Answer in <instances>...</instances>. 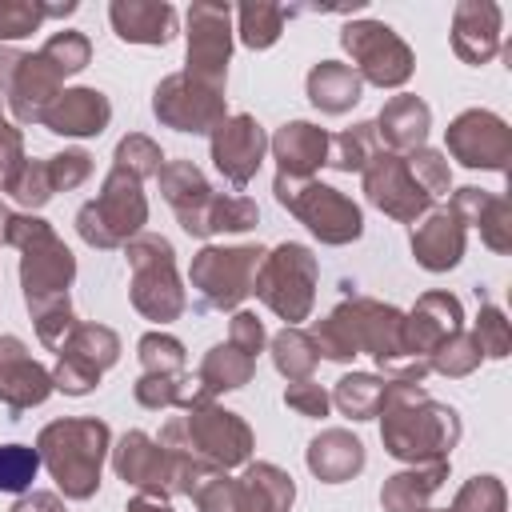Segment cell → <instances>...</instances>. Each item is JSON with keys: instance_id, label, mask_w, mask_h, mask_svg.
<instances>
[{"instance_id": "8", "label": "cell", "mask_w": 512, "mask_h": 512, "mask_svg": "<svg viewBox=\"0 0 512 512\" xmlns=\"http://www.w3.org/2000/svg\"><path fill=\"white\" fill-rule=\"evenodd\" d=\"M316 280H320V264H316L312 248L284 240L272 252H264L252 292L284 320V328H296L300 320H308V312L316 304Z\"/></svg>"}, {"instance_id": "34", "label": "cell", "mask_w": 512, "mask_h": 512, "mask_svg": "<svg viewBox=\"0 0 512 512\" xmlns=\"http://www.w3.org/2000/svg\"><path fill=\"white\" fill-rule=\"evenodd\" d=\"M136 404H144V408H180V412H188V408H200V404H208L212 400V392L196 380V376H188V372H172V376H140L136 380Z\"/></svg>"}, {"instance_id": "13", "label": "cell", "mask_w": 512, "mask_h": 512, "mask_svg": "<svg viewBox=\"0 0 512 512\" xmlns=\"http://www.w3.org/2000/svg\"><path fill=\"white\" fill-rule=\"evenodd\" d=\"M188 60L184 72L216 92H224L228 60H232V8L196 0L188 8Z\"/></svg>"}, {"instance_id": "45", "label": "cell", "mask_w": 512, "mask_h": 512, "mask_svg": "<svg viewBox=\"0 0 512 512\" xmlns=\"http://www.w3.org/2000/svg\"><path fill=\"white\" fill-rule=\"evenodd\" d=\"M112 164L124 168V172H132L136 180H148V176H156V172L164 168V152H160V144H156L152 136H144V132H128V136L116 144Z\"/></svg>"}, {"instance_id": "23", "label": "cell", "mask_w": 512, "mask_h": 512, "mask_svg": "<svg viewBox=\"0 0 512 512\" xmlns=\"http://www.w3.org/2000/svg\"><path fill=\"white\" fill-rule=\"evenodd\" d=\"M500 24L504 12L492 0H460L452 12V52L464 64H488L500 52Z\"/></svg>"}, {"instance_id": "11", "label": "cell", "mask_w": 512, "mask_h": 512, "mask_svg": "<svg viewBox=\"0 0 512 512\" xmlns=\"http://www.w3.org/2000/svg\"><path fill=\"white\" fill-rule=\"evenodd\" d=\"M260 260H264V248L260 244H236V248L204 244L192 256V268H188L192 292L200 296L204 308L236 312L252 296V280H256Z\"/></svg>"}, {"instance_id": "24", "label": "cell", "mask_w": 512, "mask_h": 512, "mask_svg": "<svg viewBox=\"0 0 512 512\" xmlns=\"http://www.w3.org/2000/svg\"><path fill=\"white\" fill-rule=\"evenodd\" d=\"M60 84H64V76L40 52H24V60H20V68H16V76H12L8 92H4L12 116L20 124H44L52 100L64 92Z\"/></svg>"}, {"instance_id": "47", "label": "cell", "mask_w": 512, "mask_h": 512, "mask_svg": "<svg viewBox=\"0 0 512 512\" xmlns=\"http://www.w3.org/2000/svg\"><path fill=\"white\" fill-rule=\"evenodd\" d=\"M192 500L200 512H244V500H240V480L228 476L224 468L208 472L196 488H192Z\"/></svg>"}, {"instance_id": "19", "label": "cell", "mask_w": 512, "mask_h": 512, "mask_svg": "<svg viewBox=\"0 0 512 512\" xmlns=\"http://www.w3.org/2000/svg\"><path fill=\"white\" fill-rule=\"evenodd\" d=\"M56 392L52 372L24 348L20 336H0V404L8 416H24L28 408L44 404Z\"/></svg>"}, {"instance_id": "3", "label": "cell", "mask_w": 512, "mask_h": 512, "mask_svg": "<svg viewBox=\"0 0 512 512\" xmlns=\"http://www.w3.org/2000/svg\"><path fill=\"white\" fill-rule=\"evenodd\" d=\"M380 440L384 452L404 464H440L464 436L460 412L424 392V384L384 380L380 400Z\"/></svg>"}, {"instance_id": "58", "label": "cell", "mask_w": 512, "mask_h": 512, "mask_svg": "<svg viewBox=\"0 0 512 512\" xmlns=\"http://www.w3.org/2000/svg\"><path fill=\"white\" fill-rule=\"evenodd\" d=\"M124 512H172L168 500H156V496H132Z\"/></svg>"}, {"instance_id": "33", "label": "cell", "mask_w": 512, "mask_h": 512, "mask_svg": "<svg viewBox=\"0 0 512 512\" xmlns=\"http://www.w3.org/2000/svg\"><path fill=\"white\" fill-rule=\"evenodd\" d=\"M240 480V500H244V512H288L292 500H296V484L284 468L268 464V460H256V464H244V476Z\"/></svg>"}, {"instance_id": "38", "label": "cell", "mask_w": 512, "mask_h": 512, "mask_svg": "<svg viewBox=\"0 0 512 512\" xmlns=\"http://www.w3.org/2000/svg\"><path fill=\"white\" fill-rule=\"evenodd\" d=\"M76 0H0V40H24L52 16H72Z\"/></svg>"}, {"instance_id": "18", "label": "cell", "mask_w": 512, "mask_h": 512, "mask_svg": "<svg viewBox=\"0 0 512 512\" xmlns=\"http://www.w3.org/2000/svg\"><path fill=\"white\" fill-rule=\"evenodd\" d=\"M264 152H268V132L248 112H232L212 128V164L236 188H244L260 172Z\"/></svg>"}, {"instance_id": "56", "label": "cell", "mask_w": 512, "mask_h": 512, "mask_svg": "<svg viewBox=\"0 0 512 512\" xmlns=\"http://www.w3.org/2000/svg\"><path fill=\"white\" fill-rule=\"evenodd\" d=\"M8 512H64V500L56 492H24Z\"/></svg>"}, {"instance_id": "31", "label": "cell", "mask_w": 512, "mask_h": 512, "mask_svg": "<svg viewBox=\"0 0 512 512\" xmlns=\"http://www.w3.org/2000/svg\"><path fill=\"white\" fill-rule=\"evenodd\" d=\"M304 88H308V100H312L324 116H344V112H352V108L360 104V96H364V80L352 72V64H340V60H320V64H312Z\"/></svg>"}, {"instance_id": "50", "label": "cell", "mask_w": 512, "mask_h": 512, "mask_svg": "<svg viewBox=\"0 0 512 512\" xmlns=\"http://www.w3.org/2000/svg\"><path fill=\"white\" fill-rule=\"evenodd\" d=\"M408 160V172L416 176V184L436 200V196H444V192H452V168H448V160H444V152H436V148H416L412 156H404Z\"/></svg>"}, {"instance_id": "25", "label": "cell", "mask_w": 512, "mask_h": 512, "mask_svg": "<svg viewBox=\"0 0 512 512\" xmlns=\"http://www.w3.org/2000/svg\"><path fill=\"white\" fill-rule=\"evenodd\" d=\"M372 128H376V140H380L384 152L412 156V152L424 148V140H428L432 108H428L420 96L400 92V96H392V100L380 108V116L372 120Z\"/></svg>"}, {"instance_id": "40", "label": "cell", "mask_w": 512, "mask_h": 512, "mask_svg": "<svg viewBox=\"0 0 512 512\" xmlns=\"http://www.w3.org/2000/svg\"><path fill=\"white\" fill-rule=\"evenodd\" d=\"M332 404L352 416V420H372L380 412V400H384V380L372 376V372H348L336 380V388L328 392Z\"/></svg>"}, {"instance_id": "46", "label": "cell", "mask_w": 512, "mask_h": 512, "mask_svg": "<svg viewBox=\"0 0 512 512\" xmlns=\"http://www.w3.org/2000/svg\"><path fill=\"white\" fill-rule=\"evenodd\" d=\"M40 472V452L28 444H0V492H32V480Z\"/></svg>"}, {"instance_id": "51", "label": "cell", "mask_w": 512, "mask_h": 512, "mask_svg": "<svg viewBox=\"0 0 512 512\" xmlns=\"http://www.w3.org/2000/svg\"><path fill=\"white\" fill-rule=\"evenodd\" d=\"M28 212H36V208H44L56 192H52V180H48V160H24V168L16 172V180H12V188H8Z\"/></svg>"}, {"instance_id": "16", "label": "cell", "mask_w": 512, "mask_h": 512, "mask_svg": "<svg viewBox=\"0 0 512 512\" xmlns=\"http://www.w3.org/2000/svg\"><path fill=\"white\" fill-rule=\"evenodd\" d=\"M452 160L464 168H484V172H504L512 160V128L488 112V108H468L448 124L444 136Z\"/></svg>"}, {"instance_id": "10", "label": "cell", "mask_w": 512, "mask_h": 512, "mask_svg": "<svg viewBox=\"0 0 512 512\" xmlns=\"http://www.w3.org/2000/svg\"><path fill=\"white\" fill-rule=\"evenodd\" d=\"M272 192L280 200V208H288L320 244H352L364 232V216L360 204L348 200L340 188H328L320 180H288L276 176Z\"/></svg>"}, {"instance_id": "7", "label": "cell", "mask_w": 512, "mask_h": 512, "mask_svg": "<svg viewBox=\"0 0 512 512\" xmlns=\"http://www.w3.org/2000/svg\"><path fill=\"white\" fill-rule=\"evenodd\" d=\"M124 256H128V268H132V284H128L132 308L144 320H156V324L180 320L184 308H188V296H184V284H180V272H176L172 244L156 232H140L136 240L124 244Z\"/></svg>"}, {"instance_id": "26", "label": "cell", "mask_w": 512, "mask_h": 512, "mask_svg": "<svg viewBox=\"0 0 512 512\" xmlns=\"http://www.w3.org/2000/svg\"><path fill=\"white\" fill-rule=\"evenodd\" d=\"M448 208L464 220V228H480V240L492 248V252H512V204L508 196H496V192H484V188H456Z\"/></svg>"}, {"instance_id": "59", "label": "cell", "mask_w": 512, "mask_h": 512, "mask_svg": "<svg viewBox=\"0 0 512 512\" xmlns=\"http://www.w3.org/2000/svg\"><path fill=\"white\" fill-rule=\"evenodd\" d=\"M8 220H12V212L4 208V200H0V244H4V232H8Z\"/></svg>"}, {"instance_id": "36", "label": "cell", "mask_w": 512, "mask_h": 512, "mask_svg": "<svg viewBox=\"0 0 512 512\" xmlns=\"http://www.w3.org/2000/svg\"><path fill=\"white\" fill-rule=\"evenodd\" d=\"M232 16H236V28H232V32L240 36V44L252 48V52H260V48H272V44L280 40L284 20L292 16V8L268 4V0H248V4H240Z\"/></svg>"}, {"instance_id": "41", "label": "cell", "mask_w": 512, "mask_h": 512, "mask_svg": "<svg viewBox=\"0 0 512 512\" xmlns=\"http://www.w3.org/2000/svg\"><path fill=\"white\" fill-rule=\"evenodd\" d=\"M260 208L248 196H212L208 212H204V240L220 236V232H248L256 228Z\"/></svg>"}, {"instance_id": "6", "label": "cell", "mask_w": 512, "mask_h": 512, "mask_svg": "<svg viewBox=\"0 0 512 512\" xmlns=\"http://www.w3.org/2000/svg\"><path fill=\"white\" fill-rule=\"evenodd\" d=\"M160 448L192 452V456L208 460L212 468L228 472V468L252 464V428L244 424V416L208 400L200 408H188L184 416H172L160 428Z\"/></svg>"}, {"instance_id": "14", "label": "cell", "mask_w": 512, "mask_h": 512, "mask_svg": "<svg viewBox=\"0 0 512 512\" xmlns=\"http://www.w3.org/2000/svg\"><path fill=\"white\" fill-rule=\"evenodd\" d=\"M120 360V336L104 324H76L52 368V384L68 396H88L100 376Z\"/></svg>"}, {"instance_id": "27", "label": "cell", "mask_w": 512, "mask_h": 512, "mask_svg": "<svg viewBox=\"0 0 512 512\" xmlns=\"http://www.w3.org/2000/svg\"><path fill=\"white\" fill-rule=\"evenodd\" d=\"M268 148H272V156H276V176L312 180V172L324 168L328 132L316 128L312 120H288V124L268 140Z\"/></svg>"}, {"instance_id": "32", "label": "cell", "mask_w": 512, "mask_h": 512, "mask_svg": "<svg viewBox=\"0 0 512 512\" xmlns=\"http://www.w3.org/2000/svg\"><path fill=\"white\" fill-rule=\"evenodd\" d=\"M444 480H448V460L412 464V468H404V472L384 480L380 504H384V512H428V500Z\"/></svg>"}, {"instance_id": "43", "label": "cell", "mask_w": 512, "mask_h": 512, "mask_svg": "<svg viewBox=\"0 0 512 512\" xmlns=\"http://www.w3.org/2000/svg\"><path fill=\"white\" fill-rule=\"evenodd\" d=\"M136 356H140L144 376H172V372H184V364H188L184 344H180L176 336H168V332H148V336H140Z\"/></svg>"}, {"instance_id": "12", "label": "cell", "mask_w": 512, "mask_h": 512, "mask_svg": "<svg viewBox=\"0 0 512 512\" xmlns=\"http://www.w3.org/2000/svg\"><path fill=\"white\" fill-rule=\"evenodd\" d=\"M340 48L352 56V72L376 88H400L416 68L412 48L384 20H348L340 28Z\"/></svg>"}, {"instance_id": "15", "label": "cell", "mask_w": 512, "mask_h": 512, "mask_svg": "<svg viewBox=\"0 0 512 512\" xmlns=\"http://www.w3.org/2000/svg\"><path fill=\"white\" fill-rule=\"evenodd\" d=\"M152 112L164 128H176V132H192V136H212V128L228 116V104H224V92L192 80L188 72H172L156 84L152 92Z\"/></svg>"}, {"instance_id": "4", "label": "cell", "mask_w": 512, "mask_h": 512, "mask_svg": "<svg viewBox=\"0 0 512 512\" xmlns=\"http://www.w3.org/2000/svg\"><path fill=\"white\" fill-rule=\"evenodd\" d=\"M40 464L56 480V488L68 500H92L100 488V468L104 456L112 452V432L96 416H68L52 420L36 436Z\"/></svg>"}, {"instance_id": "5", "label": "cell", "mask_w": 512, "mask_h": 512, "mask_svg": "<svg viewBox=\"0 0 512 512\" xmlns=\"http://www.w3.org/2000/svg\"><path fill=\"white\" fill-rule=\"evenodd\" d=\"M112 468L124 484H132L140 496H156V500H172V496H192V488L216 472L208 460L192 456V452H168L160 448V440H152L148 432L132 428L116 440L112 448Z\"/></svg>"}, {"instance_id": "39", "label": "cell", "mask_w": 512, "mask_h": 512, "mask_svg": "<svg viewBox=\"0 0 512 512\" xmlns=\"http://www.w3.org/2000/svg\"><path fill=\"white\" fill-rule=\"evenodd\" d=\"M376 152H380L376 128H372V120H364V124H352V128L328 136V156H324V164L336 168V172H364Z\"/></svg>"}, {"instance_id": "53", "label": "cell", "mask_w": 512, "mask_h": 512, "mask_svg": "<svg viewBox=\"0 0 512 512\" xmlns=\"http://www.w3.org/2000/svg\"><path fill=\"white\" fill-rule=\"evenodd\" d=\"M284 404H288L296 416L320 420V416H328L332 396H328V392H324L316 380H296V384H288V388H284Z\"/></svg>"}, {"instance_id": "20", "label": "cell", "mask_w": 512, "mask_h": 512, "mask_svg": "<svg viewBox=\"0 0 512 512\" xmlns=\"http://www.w3.org/2000/svg\"><path fill=\"white\" fill-rule=\"evenodd\" d=\"M464 240H468V228L464 220L444 204V208H432L424 212L416 224H412V256L424 272H448L464 260Z\"/></svg>"}, {"instance_id": "22", "label": "cell", "mask_w": 512, "mask_h": 512, "mask_svg": "<svg viewBox=\"0 0 512 512\" xmlns=\"http://www.w3.org/2000/svg\"><path fill=\"white\" fill-rule=\"evenodd\" d=\"M464 328V308L452 292H424L416 308L404 316V348L416 360H428L440 340Z\"/></svg>"}, {"instance_id": "21", "label": "cell", "mask_w": 512, "mask_h": 512, "mask_svg": "<svg viewBox=\"0 0 512 512\" xmlns=\"http://www.w3.org/2000/svg\"><path fill=\"white\" fill-rule=\"evenodd\" d=\"M156 180H160V196L172 204L180 228L188 236L204 240V212H208V204L216 196L212 184H208V176L192 160H164V168L156 172Z\"/></svg>"}, {"instance_id": "49", "label": "cell", "mask_w": 512, "mask_h": 512, "mask_svg": "<svg viewBox=\"0 0 512 512\" xmlns=\"http://www.w3.org/2000/svg\"><path fill=\"white\" fill-rule=\"evenodd\" d=\"M508 508V492L500 484V476H472L448 512H504Z\"/></svg>"}, {"instance_id": "17", "label": "cell", "mask_w": 512, "mask_h": 512, "mask_svg": "<svg viewBox=\"0 0 512 512\" xmlns=\"http://www.w3.org/2000/svg\"><path fill=\"white\" fill-rule=\"evenodd\" d=\"M360 176H364L368 204H376L384 216H392L400 224H416L424 212H432V196L416 184V176L408 172V160L404 156L380 148Z\"/></svg>"}, {"instance_id": "44", "label": "cell", "mask_w": 512, "mask_h": 512, "mask_svg": "<svg viewBox=\"0 0 512 512\" xmlns=\"http://www.w3.org/2000/svg\"><path fill=\"white\" fill-rule=\"evenodd\" d=\"M40 56H44L60 76H76V72H84V68H88V60H92V44H88V36H84V32L64 28V32H52V36L44 40Z\"/></svg>"}, {"instance_id": "2", "label": "cell", "mask_w": 512, "mask_h": 512, "mask_svg": "<svg viewBox=\"0 0 512 512\" xmlns=\"http://www.w3.org/2000/svg\"><path fill=\"white\" fill-rule=\"evenodd\" d=\"M312 344L324 360L348 364L352 356L368 352L384 380H404V384H424L432 372L428 360L408 356L404 348V312L392 304H380L372 296H348L340 300L324 320L312 324Z\"/></svg>"}, {"instance_id": "35", "label": "cell", "mask_w": 512, "mask_h": 512, "mask_svg": "<svg viewBox=\"0 0 512 512\" xmlns=\"http://www.w3.org/2000/svg\"><path fill=\"white\" fill-rule=\"evenodd\" d=\"M252 372H256V360H252L248 352H240L236 344H216V348H208V356L200 360L196 380L216 396V392H236V388H244V384L252 380Z\"/></svg>"}, {"instance_id": "42", "label": "cell", "mask_w": 512, "mask_h": 512, "mask_svg": "<svg viewBox=\"0 0 512 512\" xmlns=\"http://www.w3.org/2000/svg\"><path fill=\"white\" fill-rule=\"evenodd\" d=\"M480 348H476V340H472V332H452L448 340H440L436 344V352L428 356V368L432 372H440V376H452V380H460V376H472L476 368H480Z\"/></svg>"}, {"instance_id": "37", "label": "cell", "mask_w": 512, "mask_h": 512, "mask_svg": "<svg viewBox=\"0 0 512 512\" xmlns=\"http://www.w3.org/2000/svg\"><path fill=\"white\" fill-rule=\"evenodd\" d=\"M268 348H272L276 372H280L288 384L312 380V372H316V364H320V352H316V344H312V336H308L304 328H280V332L268 340Z\"/></svg>"}, {"instance_id": "9", "label": "cell", "mask_w": 512, "mask_h": 512, "mask_svg": "<svg viewBox=\"0 0 512 512\" xmlns=\"http://www.w3.org/2000/svg\"><path fill=\"white\" fill-rule=\"evenodd\" d=\"M144 180H136L132 172L116 168L104 176L100 184V196L88 200L80 212H76V232L84 244L92 248H124L128 240L140 236V228L148 224V200L140 192Z\"/></svg>"}, {"instance_id": "52", "label": "cell", "mask_w": 512, "mask_h": 512, "mask_svg": "<svg viewBox=\"0 0 512 512\" xmlns=\"http://www.w3.org/2000/svg\"><path fill=\"white\" fill-rule=\"evenodd\" d=\"M88 176H92V156H88L84 148H68V152L48 156L52 192H72V188H80Z\"/></svg>"}, {"instance_id": "55", "label": "cell", "mask_w": 512, "mask_h": 512, "mask_svg": "<svg viewBox=\"0 0 512 512\" xmlns=\"http://www.w3.org/2000/svg\"><path fill=\"white\" fill-rule=\"evenodd\" d=\"M20 168H24V136H20V128L12 120L0 116V192L12 188Z\"/></svg>"}, {"instance_id": "48", "label": "cell", "mask_w": 512, "mask_h": 512, "mask_svg": "<svg viewBox=\"0 0 512 512\" xmlns=\"http://www.w3.org/2000/svg\"><path fill=\"white\" fill-rule=\"evenodd\" d=\"M472 340H476L480 356H488V360H504L512 352V328H508V320H504V312L496 304H480Z\"/></svg>"}, {"instance_id": "57", "label": "cell", "mask_w": 512, "mask_h": 512, "mask_svg": "<svg viewBox=\"0 0 512 512\" xmlns=\"http://www.w3.org/2000/svg\"><path fill=\"white\" fill-rule=\"evenodd\" d=\"M20 60H24L20 48H0V92H8V84H12L16 68H20Z\"/></svg>"}, {"instance_id": "29", "label": "cell", "mask_w": 512, "mask_h": 512, "mask_svg": "<svg viewBox=\"0 0 512 512\" xmlns=\"http://www.w3.org/2000/svg\"><path fill=\"white\" fill-rule=\"evenodd\" d=\"M304 460H308V472H312L316 480H324V484H344V480H352V476L364 472L368 452H364L360 436H352L348 428H324L320 436H312Z\"/></svg>"}, {"instance_id": "30", "label": "cell", "mask_w": 512, "mask_h": 512, "mask_svg": "<svg viewBox=\"0 0 512 512\" xmlns=\"http://www.w3.org/2000/svg\"><path fill=\"white\" fill-rule=\"evenodd\" d=\"M108 20L124 44H168L176 36V8L164 0H112Z\"/></svg>"}, {"instance_id": "60", "label": "cell", "mask_w": 512, "mask_h": 512, "mask_svg": "<svg viewBox=\"0 0 512 512\" xmlns=\"http://www.w3.org/2000/svg\"><path fill=\"white\" fill-rule=\"evenodd\" d=\"M428 512H448V508H428Z\"/></svg>"}, {"instance_id": "54", "label": "cell", "mask_w": 512, "mask_h": 512, "mask_svg": "<svg viewBox=\"0 0 512 512\" xmlns=\"http://www.w3.org/2000/svg\"><path fill=\"white\" fill-rule=\"evenodd\" d=\"M228 344H236L240 352H248V356L256 360V356L264 352V344H268V332H264L260 316L236 308V312H232V324H228Z\"/></svg>"}, {"instance_id": "28", "label": "cell", "mask_w": 512, "mask_h": 512, "mask_svg": "<svg viewBox=\"0 0 512 512\" xmlns=\"http://www.w3.org/2000/svg\"><path fill=\"white\" fill-rule=\"evenodd\" d=\"M108 120H112V104L100 88H64L52 100V108L44 116V128L56 132V136L84 140V136H100L108 128Z\"/></svg>"}, {"instance_id": "1", "label": "cell", "mask_w": 512, "mask_h": 512, "mask_svg": "<svg viewBox=\"0 0 512 512\" xmlns=\"http://www.w3.org/2000/svg\"><path fill=\"white\" fill-rule=\"evenodd\" d=\"M4 244L20 252V288H24V304L32 312L40 344L60 352L68 332L80 324L68 300V288L76 280V256L52 232V224L32 212H12Z\"/></svg>"}]
</instances>
